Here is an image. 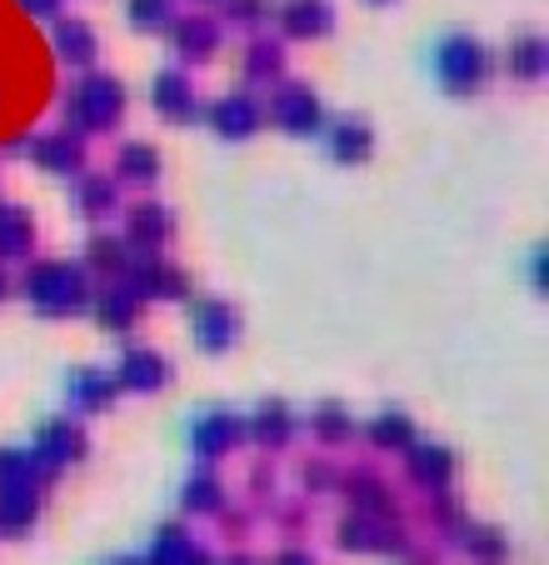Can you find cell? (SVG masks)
<instances>
[{"mask_svg": "<svg viewBox=\"0 0 549 565\" xmlns=\"http://www.w3.org/2000/svg\"><path fill=\"white\" fill-rule=\"evenodd\" d=\"M505 71L515 75V81H539V75L549 71V41L539 31L515 35L509 51H505Z\"/></svg>", "mask_w": 549, "mask_h": 565, "instance_id": "obj_24", "label": "cell"}, {"mask_svg": "<svg viewBox=\"0 0 549 565\" xmlns=\"http://www.w3.org/2000/svg\"><path fill=\"white\" fill-rule=\"evenodd\" d=\"M165 31H170V45H175V55H180V61H191V65L211 61V55L220 51V21H215V15H205V11L175 15Z\"/></svg>", "mask_w": 549, "mask_h": 565, "instance_id": "obj_8", "label": "cell"}, {"mask_svg": "<svg viewBox=\"0 0 549 565\" xmlns=\"http://www.w3.org/2000/svg\"><path fill=\"white\" fill-rule=\"evenodd\" d=\"M240 71L250 86H274V81L286 75V45L274 41V35H255V41L245 45Z\"/></svg>", "mask_w": 549, "mask_h": 565, "instance_id": "obj_22", "label": "cell"}, {"mask_svg": "<svg viewBox=\"0 0 549 565\" xmlns=\"http://www.w3.org/2000/svg\"><path fill=\"white\" fill-rule=\"evenodd\" d=\"M165 381H170V361L160 351H150V345H130L116 365V385H126V391H160Z\"/></svg>", "mask_w": 549, "mask_h": 565, "instance_id": "obj_14", "label": "cell"}, {"mask_svg": "<svg viewBox=\"0 0 549 565\" xmlns=\"http://www.w3.org/2000/svg\"><path fill=\"white\" fill-rule=\"evenodd\" d=\"M529 286L545 290V246H535V256H529Z\"/></svg>", "mask_w": 549, "mask_h": 565, "instance_id": "obj_39", "label": "cell"}, {"mask_svg": "<svg viewBox=\"0 0 549 565\" xmlns=\"http://www.w3.org/2000/svg\"><path fill=\"white\" fill-rule=\"evenodd\" d=\"M270 116H274V126L290 130V136H315V130L325 126V106H320V96L305 81H274Z\"/></svg>", "mask_w": 549, "mask_h": 565, "instance_id": "obj_4", "label": "cell"}, {"mask_svg": "<svg viewBox=\"0 0 549 565\" xmlns=\"http://www.w3.org/2000/svg\"><path fill=\"white\" fill-rule=\"evenodd\" d=\"M240 335V310L220 296H201L191 306V341L201 351H230Z\"/></svg>", "mask_w": 549, "mask_h": 565, "instance_id": "obj_5", "label": "cell"}, {"mask_svg": "<svg viewBox=\"0 0 549 565\" xmlns=\"http://www.w3.org/2000/svg\"><path fill=\"white\" fill-rule=\"evenodd\" d=\"M365 436H370V446H380V450H405L415 440V420H410V411L385 406V411H375Z\"/></svg>", "mask_w": 549, "mask_h": 565, "instance_id": "obj_25", "label": "cell"}, {"mask_svg": "<svg viewBox=\"0 0 549 565\" xmlns=\"http://www.w3.org/2000/svg\"><path fill=\"white\" fill-rule=\"evenodd\" d=\"M310 436L325 440V446H345V440L355 436V420H349V411L340 406V401H320V406L310 411Z\"/></svg>", "mask_w": 549, "mask_h": 565, "instance_id": "obj_30", "label": "cell"}, {"mask_svg": "<svg viewBox=\"0 0 549 565\" xmlns=\"http://www.w3.org/2000/svg\"><path fill=\"white\" fill-rule=\"evenodd\" d=\"M126 280L140 290V300L155 296V300H180V296H191V280H185V270L180 266H165V260H136V266L126 270Z\"/></svg>", "mask_w": 549, "mask_h": 565, "instance_id": "obj_12", "label": "cell"}, {"mask_svg": "<svg viewBox=\"0 0 549 565\" xmlns=\"http://www.w3.org/2000/svg\"><path fill=\"white\" fill-rule=\"evenodd\" d=\"M116 375L100 371V365H75L71 375H65V395H71L75 411H106L110 401H116Z\"/></svg>", "mask_w": 549, "mask_h": 565, "instance_id": "obj_17", "label": "cell"}, {"mask_svg": "<svg viewBox=\"0 0 549 565\" xmlns=\"http://www.w3.org/2000/svg\"><path fill=\"white\" fill-rule=\"evenodd\" d=\"M35 241V221L21 205H0V256H25Z\"/></svg>", "mask_w": 549, "mask_h": 565, "instance_id": "obj_31", "label": "cell"}, {"mask_svg": "<svg viewBox=\"0 0 549 565\" xmlns=\"http://www.w3.org/2000/svg\"><path fill=\"white\" fill-rule=\"evenodd\" d=\"M489 45L470 31H444L430 51V71L450 96H475L480 86L489 81Z\"/></svg>", "mask_w": 549, "mask_h": 565, "instance_id": "obj_1", "label": "cell"}, {"mask_svg": "<svg viewBox=\"0 0 549 565\" xmlns=\"http://www.w3.org/2000/svg\"><path fill=\"white\" fill-rule=\"evenodd\" d=\"M191 450L195 456H205V460H215V456H225L230 446H240L245 440V416H235V411H201V416L191 420Z\"/></svg>", "mask_w": 549, "mask_h": 565, "instance_id": "obj_7", "label": "cell"}, {"mask_svg": "<svg viewBox=\"0 0 549 565\" xmlns=\"http://www.w3.org/2000/svg\"><path fill=\"white\" fill-rule=\"evenodd\" d=\"M35 515H41V501H35V491H0V535L31 531Z\"/></svg>", "mask_w": 549, "mask_h": 565, "instance_id": "obj_32", "label": "cell"}, {"mask_svg": "<svg viewBox=\"0 0 549 565\" xmlns=\"http://www.w3.org/2000/svg\"><path fill=\"white\" fill-rule=\"evenodd\" d=\"M460 545H465L470 561H480V565H505V555H509V541L485 521H470L465 531H460Z\"/></svg>", "mask_w": 549, "mask_h": 565, "instance_id": "obj_29", "label": "cell"}, {"mask_svg": "<svg viewBox=\"0 0 549 565\" xmlns=\"http://www.w3.org/2000/svg\"><path fill=\"white\" fill-rule=\"evenodd\" d=\"M370 6H390V0H370Z\"/></svg>", "mask_w": 549, "mask_h": 565, "instance_id": "obj_44", "label": "cell"}, {"mask_svg": "<svg viewBox=\"0 0 549 565\" xmlns=\"http://www.w3.org/2000/svg\"><path fill=\"white\" fill-rule=\"evenodd\" d=\"M21 286L41 316H65V310H80L90 300V270L80 260H35Z\"/></svg>", "mask_w": 549, "mask_h": 565, "instance_id": "obj_2", "label": "cell"}, {"mask_svg": "<svg viewBox=\"0 0 549 565\" xmlns=\"http://www.w3.org/2000/svg\"><path fill=\"white\" fill-rule=\"evenodd\" d=\"M31 156L41 160L45 171L71 175V171H80L85 146H80V136H75L71 126H61V130H45V136H35V140H31Z\"/></svg>", "mask_w": 549, "mask_h": 565, "instance_id": "obj_20", "label": "cell"}, {"mask_svg": "<svg viewBox=\"0 0 549 565\" xmlns=\"http://www.w3.org/2000/svg\"><path fill=\"white\" fill-rule=\"evenodd\" d=\"M51 45L71 71H85V65L100 55V41H96V25L80 21V15H55L51 21Z\"/></svg>", "mask_w": 549, "mask_h": 565, "instance_id": "obj_10", "label": "cell"}, {"mask_svg": "<svg viewBox=\"0 0 549 565\" xmlns=\"http://www.w3.org/2000/svg\"><path fill=\"white\" fill-rule=\"evenodd\" d=\"M126 241H136L140 250H160L175 235V215H170L165 201H136L130 205V221H126Z\"/></svg>", "mask_w": 549, "mask_h": 565, "instance_id": "obj_16", "label": "cell"}, {"mask_svg": "<svg viewBox=\"0 0 549 565\" xmlns=\"http://www.w3.org/2000/svg\"><path fill=\"white\" fill-rule=\"evenodd\" d=\"M100 565H146V561H136V555H110V561H100Z\"/></svg>", "mask_w": 549, "mask_h": 565, "instance_id": "obj_41", "label": "cell"}, {"mask_svg": "<svg viewBox=\"0 0 549 565\" xmlns=\"http://www.w3.org/2000/svg\"><path fill=\"white\" fill-rule=\"evenodd\" d=\"M45 476V466L31 456V450L0 446V491H35Z\"/></svg>", "mask_w": 549, "mask_h": 565, "instance_id": "obj_26", "label": "cell"}, {"mask_svg": "<svg viewBox=\"0 0 549 565\" xmlns=\"http://www.w3.org/2000/svg\"><path fill=\"white\" fill-rule=\"evenodd\" d=\"M274 21L290 41H320V35L335 31V6L330 0H280Z\"/></svg>", "mask_w": 549, "mask_h": 565, "instance_id": "obj_9", "label": "cell"}, {"mask_svg": "<svg viewBox=\"0 0 549 565\" xmlns=\"http://www.w3.org/2000/svg\"><path fill=\"white\" fill-rule=\"evenodd\" d=\"M96 316H100V326H106V331H130V326H136V316H140V290L130 286L126 276H116L96 296Z\"/></svg>", "mask_w": 549, "mask_h": 565, "instance_id": "obj_21", "label": "cell"}, {"mask_svg": "<svg viewBox=\"0 0 549 565\" xmlns=\"http://www.w3.org/2000/svg\"><path fill=\"white\" fill-rule=\"evenodd\" d=\"M126 110V86L116 75H100V71H85L71 90H65V120L75 130H106L120 120Z\"/></svg>", "mask_w": 549, "mask_h": 565, "instance_id": "obj_3", "label": "cell"}, {"mask_svg": "<svg viewBox=\"0 0 549 565\" xmlns=\"http://www.w3.org/2000/svg\"><path fill=\"white\" fill-rule=\"evenodd\" d=\"M274 565H320V561L310 551H280L274 555Z\"/></svg>", "mask_w": 549, "mask_h": 565, "instance_id": "obj_40", "label": "cell"}, {"mask_svg": "<svg viewBox=\"0 0 549 565\" xmlns=\"http://www.w3.org/2000/svg\"><path fill=\"white\" fill-rule=\"evenodd\" d=\"M325 146L335 160H345V166H359V160H370L375 150V130L365 116H340L325 126Z\"/></svg>", "mask_w": 549, "mask_h": 565, "instance_id": "obj_15", "label": "cell"}, {"mask_svg": "<svg viewBox=\"0 0 549 565\" xmlns=\"http://www.w3.org/2000/svg\"><path fill=\"white\" fill-rule=\"evenodd\" d=\"M31 456L41 460L45 470L65 466V460H80L85 456V430L75 416H51L35 426V440H31Z\"/></svg>", "mask_w": 549, "mask_h": 565, "instance_id": "obj_6", "label": "cell"}, {"mask_svg": "<svg viewBox=\"0 0 549 565\" xmlns=\"http://www.w3.org/2000/svg\"><path fill=\"white\" fill-rule=\"evenodd\" d=\"M410 476L420 480V486H430V491H444L454 480V450L440 446V440H410Z\"/></svg>", "mask_w": 549, "mask_h": 565, "instance_id": "obj_19", "label": "cell"}, {"mask_svg": "<svg viewBox=\"0 0 549 565\" xmlns=\"http://www.w3.org/2000/svg\"><path fill=\"white\" fill-rule=\"evenodd\" d=\"M155 175H160V150L150 146V140H126L116 156V181L146 185V181H155Z\"/></svg>", "mask_w": 549, "mask_h": 565, "instance_id": "obj_27", "label": "cell"}, {"mask_svg": "<svg viewBox=\"0 0 549 565\" xmlns=\"http://www.w3.org/2000/svg\"><path fill=\"white\" fill-rule=\"evenodd\" d=\"M15 11H25L31 21H55V15H61V0H15Z\"/></svg>", "mask_w": 549, "mask_h": 565, "instance_id": "obj_38", "label": "cell"}, {"mask_svg": "<svg viewBox=\"0 0 549 565\" xmlns=\"http://www.w3.org/2000/svg\"><path fill=\"white\" fill-rule=\"evenodd\" d=\"M85 270H100V276H126L130 270V246L120 235H90V250H85Z\"/></svg>", "mask_w": 549, "mask_h": 565, "instance_id": "obj_33", "label": "cell"}, {"mask_svg": "<svg viewBox=\"0 0 549 565\" xmlns=\"http://www.w3.org/2000/svg\"><path fill=\"white\" fill-rule=\"evenodd\" d=\"M335 470L325 466V460H305V466H300V480H305V491H330V486H335Z\"/></svg>", "mask_w": 549, "mask_h": 565, "instance_id": "obj_37", "label": "cell"}, {"mask_svg": "<svg viewBox=\"0 0 549 565\" xmlns=\"http://www.w3.org/2000/svg\"><path fill=\"white\" fill-rule=\"evenodd\" d=\"M146 565H211V551H205L201 541H195L185 525H160L155 541H150V555Z\"/></svg>", "mask_w": 549, "mask_h": 565, "instance_id": "obj_13", "label": "cell"}, {"mask_svg": "<svg viewBox=\"0 0 549 565\" xmlns=\"http://www.w3.org/2000/svg\"><path fill=\"white\" fill-rule=\"evenodd\" d=\"M185 505H191L195 515H211V511H220V501H225V491H220V476L215 470H195L191 480H185Z\"/></svg>", "mask_w": 549, "mask_h": 565, "instance_id": "obj_34", "label": "cell"}, {"mask_svg": "<svg viewBox=\"0 0 549 565\" xmlns=\"http://www.w3.org/2000/svg\"><path fill=\"white\" fill-rule=\"evenodd\" d=\"M150 106L165 120H195V86L185 71H160L150 81Z\"/></svg>", "mask_w": 549, "mask_h": 565, "instance_id": "obj_18", "label": "cell"}, {"mask_svg": "<svg viewBox=\"0 0 549 565\" xmlns=\"http://www.w3.org/2000/svg\"><path fill=\"white\" fill-rule=\"evenodd\" d=\"M6 290H11V280H6V270H0V300H6Z\"/></svg>", "mask_w": 549, "mask_h": 565, "instance_id": "obj_43", "label": "cell"}, {"mask_svg": "<svg viewBox=\"0 0 549 565\" xmlns=\"http://www.w3.org/2000/svg\"><path fill=\"white\" fill-rule=\"evenodd\" d=\"M260 120H265V106L250 96V90H225V96L211 100V126L230 140H245Z\"/></svg>", "mask_w": 549, "mask_h": 565, "instance_id": "obj_11", "label": "cell"}, {"mask_svg": "<svg viewBox=\"0 0 549 565\" xmlns=\"http://www.w3.org/2000/svg\"><path fill=\"white\" fill-rule=\"evenodd\" d=\"M201 6H205V0H201Z\"/></svg>", "mask_w": 549, "mask_h": 565, "instance_id": "obj_45", "label": "cell"}, {"mask_svg": "<svg viewBox=\"0 0 549 565\" xmlns=\"http://www.w3.org/2000/svg\"><path fill=\"white\" fill-rule=\"evenodd\" d=\"M130 31H165L175 21V0H126Z\"/></svg>", "mask_w": 549, "mask_h": 565, "instance_id": "obj_35", "label": "cell"}, {"mask_svg": "<svg viewBox=\"0 0 549 565\" xmlns=\"http://www.w3.org/2000/svg\"><path fill=\"white\" fill-rule=\"evenodd\" d=\"M75 201H80V215L100 221V215H110L120 205V185L110 181L106 171H90V175H80V185H75Z\"/></svg>", "mask_w": 549, "mask_h": 565, "instance_id": "obj_28", "label": "cell"}, {"mask_svg": "<svg viewBox=\"0 0 549 565\" xmlns=\"http://www.w3.org/2000/svg\"><path fill=\"white\" fill-rule=\"evenodd\" d=\"M225 565H255V555H225Z\"/></svg>", "mask_w": 549, "mask_h": 565, "instance_id": "obj_42", "label": "cell"}, {"mask_svg": "<svg viewBox=\"0 0 549 565\" xmlns=\"http://www.w3.org/2000/svg\"><path fill=\"white\" fill-rule=\"evenodd\" d=\"M245 436L260 440V446H286L290 436H295V411L286 406V401H260V411H255L250 420H245Z\"/></svg>", "mask_w": 549, "mask_h": 565, "instance_id": "obj_23", "label": "cell"}, {"mask_svg": "<svg viewBox=\"0 0 549 565\" xmlns=\"http://www.w3.org/2000/svg\"><path fill=\"white\" fill-rule=\"evenodd\" d=\"M274 15V0H220V21L240 25V31H260Z\"/></svg>", "mask_w": 549, "mask_h": 565, "instance_id": "obj_36", "label": "cell"}]
</instances>
